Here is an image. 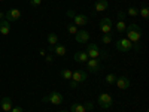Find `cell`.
Wrapping results in <instances>:
<instances>
[{"instance_id":"obj_1","label":"cell","mask_w":149,"mask_h":112,"mask_svg":"<svg viewBox=\"0 0 149 112\" xmlns=\"http://www.w3.org/2000/svg\"><path fill=\"white\" fill-rule=\"evenodd\" d=\"M125 34H127V39L133 43V48L136 49V51H139V41L142 37V29L137 26V24H130V26L125 29Z\"/></svg>"},{"instance_id":"obj_2","label":"cell","mask_w":149,"mask_h":112,"mask_svg":"<svg viewBox=\"0 0 149 112\" xmlns=\"http://www.w3.org/2000/svg\"><path fill=\"white\" fill-rule=\"evenodd\" d=\"M86 79V72H84L82 69H76L73 70V75H72V79L69 82V87L70 88H76V85L84 82Z\"/></svg>"},{"instance_id":"obj_3","label":"cell","mask_w":149,"mask_h":112,"mask_svg":"<svg viewBox=\"0 0 149 112\" xmlns=\"http://www.w3.org/2000/svg\"><path fill=\"white\" fill-rule=\"evenodd\" d=\"M42 102L43 103H51V105H61L63 103V96H61V93H58V91H52L48 96H45L42 99Z\"/></svg>"},{"instance_id":"obj_4","label":"cell","mask_w":149,"mask_h":112,"mask_svg":"<svg viewBox=\"0 0 149 112\" xmlns=\"http://www.w3.org/2000/svg\"><path fill=\"white\" fill-rule=\"evenodd\" d=\"M97 103L100 105V108H103V109H109V108H112V105H113V100H112L110 94L102 93L100 96H98V99H97Z\"/></svg>"},{"instance_id":"obj_5","label":"cell","mask_w":149,"mask_h":112,"mask_svg":"<svg viewBox=\"0 0 149 112\" xmlns=\"http://www.w3.org/2000/svg\"><path fill=\"white\" fill-rule=\"evenodd\" d=\"M85 52H86V55H88V58H100L102 49L98 48L97 43H90V45H86Z\"/></svg>"},{"instance_id":"obj_6","label":"cell","mask_w":149,"mask_h":112,"mask_svg":"<svg viewBox=\"0 0 149 112\" xmlns=\"http://www.w3.org/2000/svg\"><path fill=\"white\" fill-rule=\"evenodd\" d=\"M86 69L90 73H97L102 69V60L100 58H88L86 61Z\"/></svg>"},{"instance_id":"obj_7","label":"cell","mask_w":149,"mask_h":112,"mask_svg":"<svg viewBox=\"0 0 149 112\" xmlns=\"http://www.w3.org/2000/svg\"><path fill=\"white\" fill-rule=\"evenodd\" d=\"M116 49L121 52H127L130 49H133V43L127 39V37H122V39L116 41Z\"/></svg>"},{"instance_id":"obj_8","label":"cell","mask_w":149,"mask_h":112,"mask_svg":"<svg viewBox=\"0 0 149 112\" xmlns=\"http://www.w3.org/2000/svg\"><path fill=\"white\" fill-rule=\"evenodd\" d=\"M112 27H113V21L110 18H103L98 22V29L102 33H112Z\"/></svg>"},{"instance_id":"obj_9","label":"cell","mask_w":149,"mask_h":112,"mask_svg":"<svg viewBox=\"0 0 149 112\" xmlns=\"http://www.w3.org/2000/svg\"><path fill=\"white\" fill-rule=\"evenodd\" d=\"M21 18V10L17 9V8H12L9 9L6 14H5V20L9 21V22H14V21H18Z\"/></svg>"},{"instance_id":"obj_10","label":"cell","mask_w":149,"mask_h":112,"mask_svg":"<svg viewBox=\"0 0 149 112\" xmlns=\"http://www.w3.org/2000/svg\"><path fill=\"white\" fill-rule=\"evenodd\" d=\"M74 39H76L78 43H88V41H90V32L78 30V33L74 34Z\"/></svg>"},{"instance_id":"obj_11","label":"cell","mask_w":149,"mask_h":112,"mask_svg":"<svg viewBox=\"0 0 149 112\" xmlns=\"http://www.w3.org/2000/svg\"><path fill=\"white\" fill-rule=\"evenodd\" d=\"M73 24L76 27H84V26L88 24V17L82 15V14H74L73 15Z\"/></svg>"},{"instance_id":"obj_12","label":"cell","mask_w":149,"mask_h":112,"mask_svg":"<svg viewBox=\"0 0 149 112\" xmlns=\"http://www.w3.org/2000/svg\"><path fill=\"white\" fill-rule=\"evenodd\" d=\"M116 87L119 90H128L130 87H131V82H130V79L127 78V76H119V78H116Z\"/></svg>"},{"instance_id":"obj_13","label":"cell","mask_w":149,"mask_h":112,"mask_svg":"<svg viewBox=\"0 0 149 112\" xmlns=\"http://www.w3.org/2000/svg\"><path fill=\"white\" fill-rule=\"evenodd\" d=\"M49 49H51L52 52H55L58 57H63V55L67 54L66 45H61V43H55V45H52V46H49Z\"/></svg>"},{"instance_id":"obj_14","label":"cell","mask_w":149,"mask_h":112,"mask_svg":"<svg viewBox=\"0 0 149 112\" xmlns=\"http://www.w3.org/2000/svg\"><path fill=\"white\" fill-rule=\"evenodd\" d=\"M107 6H109L107 0H97V2L94 3V12H93V14H97V12H103V10H106Z\"/></svg>"},{"instance_id":"obj_15","label":"cell","mask_w":149,"mask_h":112,"mask_svg":"<svg viewBox=\"0 0 149 112\" xmlns=\"http://www.w3.org/2000/svg\"><path fill=\"white\" fill-rule=\"evenodd\" d=\"M73 60L76 61V63H86V61H88V55H86L85 51H78V52H74Z\"/></svg>"},{"instance_id":"obj_16","label":"cell","mask_w":149,"mask_h":112,"mask_svg":"<svg viewBox=\"0 0 149 112\" xmlns=\"http://www.w3.org/2000/svg\"><path fill=\"white\" fill-rule=\"evenodd\" d=\"M0 33H2L3 36L9 34L10 33V22L3 20V21H0Z\"/></svg>"},{"instance_id":"obj_17","label":"cell","mask_w":149,"mask_h":112,"mask_svg":"<svg viewBox=\"0 0 149 112\" xmlns=\"http://www.w3.org/2000/svg\"><path fill=\"white\" fill-rule=\"evenodd\" d=\"M0 105H2V109H3L5 112H9L12 108H14V106H12L10 97H3V99H2V103H0Z\"/></svg>"},{"instance_id":"obj_18","label":"cell","mask_w":149,"mask_h":112,"mask_svg":"<svg viewBox=\"0 0 149 112\" xmlns=\"http://www.w3.org/2000/svg\"><path fill=\"white\" fill-rule=\"evenodd\" d=\"M70 112H86L84 103H73L70 106Z\"/></svg>"},{"instance_id":"obj_19","label":"cell","mask_w":149,"mask_h":112,"mask_svg":"<svg viewBox=\"0 0 149 112\" xmlns=\"http://www.w3.org/2000/svg\"><path fill=\"white\" fill-rule=\"evenodd\" d=\"M60 75H61V78H63V79L70 81L72 79V75H73V70H70V69H61Z\"/></svg>"},{"instance_id":"obj_20","label":"cell","mask_w":149,"mask_h":112,"mask_svg":"<svg viewBox=\"0 0 149 112\" xmlns=\"http://www.w3.org/2000/svg\"><path fill=\"white\" fill-rule=\"evenodd\" d=\"M48 43L49 45H55V43H58V36H57V33H48Z\"/></svg>"},{"instance_id":"obj_21","label":"cell","mask_w":149,"mask_h":112,"mask_svg":"<svg viewBox=\"0 0 149 112\" xmlns=\"http://www.w3.org/2000/svg\"><path fill=\"white\" fill-rule=\"evenodd\" d=\"M112 39H113V33H103V36H102V42L104 45H109L112 42Z\"/></svg>"},{"instance_id":"obj_22","label":"cell","mask_w":149,"mask_h":112,"mask_svg":"<svg viewBox=\"0 0 149 112\" xmlns=\"http://www.w3.org/2000/svg\"><path fill=\"white\" fill-rule=\"evenodd\" d=\"M139 15H140L142 18L148 20V18H149V8H148V6H142V8L139 9Z\"/></svg>"},{"instance_id":"obj_23","label":"cell","mask_w":149,"mask_h":112,"mask_svg":"<svg viewBox=\"0 0 149 112\" xmlns=\"http://www.w3.org/2000/svg\"><path fill=\"white\" fill-rule=\"evenodd\" d=\"M125 29H127V24L124 21H118L116 22V32L118 33H125Z\"/></svg>"},{"instance_id":"obj_24","label":"cell","mask_w":149,"mask_h":112,"mask_svg":"<svg viewBox=\"0 0 149 112\" xmlns=\"http://www.w3.org/2000/svg\"><path fill=\"white\" fill-rule=\"evenodd\" d=\"M104 81H106V84H109V85L115 84V82H116V75H115V73H109Z\"/></svg>"},{"instance_id":"obj_25","label":"cell","mask_w":149,"mask_h":112,"mask_svg":"<svg viewBox=\"0 0 149 112\" xmlns=\"http://www.w3.org/2000/svg\"><path fill=\"white\" fill-rule=\"evenodd\" d=\"M127 15H130V17H137V15H139V9L134 8V6L128 8V9H127Z\"/></svg>"},{"instance_id":"obj_26","label":"cell","mask_w":149,"mask_h":112,"mask_svg":"<svg viewBox=\"0 0 149 112\" xmlns=\"http://www.w3.org/2000/svg\"><path fill=\"white\" fill-rule=\"evenodd\" d=\"M78 30H79V27H76L73 22H70L69 26H67V32H69L70 34H76V33H78Z\"/></svg>"},{"instance_id":"obj_27","label":"cell","mask_w":149,"mask_h":112,"mask_svg":"<svg viewBox=\"0 0 149 112\" xmlns=\"http://www.w3.org/2000/svg\"><path fill=\"white\" fill-rule=\"evenodd\" d=\"M40 3H42V0H30L31 6H40Z\"/></svg>"},{"instance_id":"obj_28","label":"cell","mask_w":149,"mask_h":112,"mask_svg":"<svg viewBox=\"0 0 149 112\" xmlns=\"http://www.w3.org/2000/svg\"><path fill=\"white\" fill-rule=\"evenodd\" d=\"M84 105H85V109H86V111H93V109H94V105L90 103V102H86V103H84Z\"/></svg>"},{"instance_id":"obj_29","label":"cell","mask_w":149,"mask_h":112,"mask_svg":"<svg viewBox=\"0 0 149 112\" xmlns=\"http://www.w3.org/2000/svg\"><path fill=\"white\" fill-rule=\"evenodd\" d=\"M10 112H24V109H22L21 106H15V108L10 109Z\"/></svg>"},{"instance_id":"obj_30","label":"cell","mask_w":149,"mask_h":112,"mask_svg":"<svg viewBox=\"0 0 149 112\" xmlns=\"http://www.w3.org/2000/svg\"><path fill=\"white\" fill-rule=\"evenodd\" d=\"M124 18H125V14L124 12H118V21H124Z\"/></svg>"},{"instance_id":"obj_31","label":"cell","mask_w":149,"mask_h":112,"mask_svg":"<svg viewBox=\"0 0 149 112\" xmlns=\"http://www.w3.org/2000/svg\"><path fill=\"white\" fill-rule=\"evenodd\" d=\"M45 58H46V61H48V63H52V60H54V57H52V55H46Z\"/></svg>"},{"instance_id":"obj_32","label":"cell","mask_w":149,"mask_h":112,"mask_svg":"<svg viewBox=\"0 0 149 112\" xmlns=\"http://www.w3.org/2000/svg\"><path fill=\"white\" fill-rule=\"evenodd\" d=\"M5 20V14H3V12H0V21H3Z\"/></svg>"},{"instance_id":"obj_33","label":"cell","mask_w":149,"mask_h":112,"mask_svg":"<svg viewBox=\"0 0 149 112\" xmlns=\"http://www.w3.org/2000/svg\"><path fill=\"white\" fill-rule=\"evenodd\" d=\"M0 2H3V0H0Z\"/></svg>"}]
</instances>
